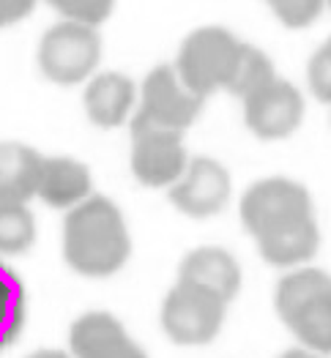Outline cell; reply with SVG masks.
Returning a JSON list of instances; mask_svg holds the SVG:
<instances>
[{
	"label": "cell",
	"instance_id": "cell-13",
	"mask_svg": "<svg viewBox=\"0 0 331 358\" xmlns=\"http://www.w3.org/2000/svg\"><path fill=\"white\" fill-rule=\"evenodd\" d=\"M178 279L213 290L230 303L241 290V266L222 246H197L181 260Z\"/></svg>",
	"mask_w": 331,
	"mask_h": 358
},
{
	"label": "cell",
	"instance_id": "cell-21",
	"mask_svg": "<svg viewBox=\"0 0 331 358\" xmlns=\"http://www.w3.org/2000/svg\"><path fill=\"white\" fill-rule=\"evenodd\" d=\"M307 85L318 101L331 104V38L323 41L307 63Z\"/></svg>",
	"mask_w": 331,
	"mask_h": 358
},
{
	"label": "cell",
	"instance_id": "cell-25",
	"mask_svg": "<svg viewBox=\"0 0 331 358\" xmlns=\"http://www.w3.org/2000/svg\"><path fill=\"white\" fill-rule=\"evenodd\" d=\"M326 6H331V0H326Z\"/></svg>",
	"mask_w": 331,
	"mask_h": 358
},
{
	"label": "cell",
	"instance_id": "cell-2",
	"mask_svg": "<svg viewBox=\"0 0 331 358\" xmlns=\"http://www.w3.org/2000/svg\"><path fill=\"white\" fill-rule=\"evenodd\" d=\"M129 255L132 238L123 213L113 200L90 194L80 206L66 210L63 257L71 271L90 279L113 276L126 266Z\"/></svg>",
	"mask_w": 331,
	"mask_h": 358
},
{
	"label": "cell",
	"instance_id": "cell-12",
	"mask_svg": "<svg viewBox=\"0 0 331 358\" xmlns=\"http://www.w3.org/2000/svg\"><path fill=\"white\" fill-rule=\"evenodd\" d=\"M93 192L90 170L71 156H41L36 197L50 208L71 210Z\"/></svg>",
	"mask_w": 331,
	"mask_h": 358
},
{
	"label": "cell",
	"instance_id": "cell-9",
	"mask_svg": "<svg viewBox=\"0 0 331 358\" xmlns=\"http://www.w3.org/2000/svg\"><path fill=\"white\" fill-rule=\"evenodd\" d=\"M233 194V180L222 162L211 156L189 159L183 176L170 189L167 197L183 216L192 219H211L227 208Z\"/></svg>",
	"mask_w": 331,
	"mask_h": 358
},
{
	"label": "cell",
	"instance_id": "cell-17",
	"mask_svg": "<svg viewBox=\"0 0 331 358\" xmlns=\"http://www.w3.org/2000/svg\"><path fill=\"white\" fill-rule=\"evenodd\" d=\"M25 329V285L17 271L0 263V353L8 350Z\"/></svg>",
	"mask_w": 331,
	"mask_h": 358
},
{
	"label": "cell",
	"instance_id": "cell-15",
	"mask_svg": "<svg viewBox=\"0 0 331 358\" xmlns=\"http://www.w3.org/2000/svg\"><path fill=\"white\" fill-rule=\"evenodd\" d=\"M41 153L22 143H0V206H28L36 197Z\"/></svg>",
	"mask_w": 331,
	"mask_h": 358
},
{
	"label": "cell",
	"instance_id": "cell-22",
	"mask_svg": "<svg viewBox=\"0 0 331 358\" xmlns=\"http://www.w3.org/2000/svg\"><path fill=\"white\" fill-rule=\"evenodd\" d=\"M38 0H0V28H11L33 14Z\"/></svg>",
	"mask_w": 331,
	"mask_h": 358
},
{
	"label": "cell",
	"instance_id": "cell-18",
	"mask_svg": "<svg viewBox=\"0 0 331 358\" xmlns=\"http://www.w3.org/2000/svg\"><path fill=\"white\" fill-rule=\"evenodd\" d=\"M36 243V216L28 206H0V255H25Z\"/></svg>",
	"mask_w": 331,
	"mask_h": 358
},
{
	"label": "cell",
	"instance_id": "cell-5",
	"mask_svg": "<svg viewBox=\"0 0 331 358\" xmlns=\"http://www.w3.org/2000/svg\"><path fill=\"white\" fill-rule=\"evenodd\" d=\"M239 47L241 41L227 28L206 25L192 30L181 41L178 58L173 66L186 88L209 99L211 93L225 90L233 63L239 58Z\"/></svg>",
	"mask_w": 331,
	"mask_h": 358
},
{
	"label": "cell",
	"instance_id": "cell-6",
	"mask_svg": "<svg viewBox=\"0 0 331 358\" xmlns=\"http://www.w3.org/2000/svg\"><path fill=\"white\" fill-rule=\"evenodd\" d=\"M227 315V301L192 282H176L162 303V329L181 348L209 345L219 336Z\"/></svg>",
	"mask_w": 331,
	"mask_h": 358
},
{
	"label": "cell",
	"instance_id": "cell-8",
	"mask_svg": "<svg viewBox=\"0 0 331 358\" xmlns=\"http://www.w3.org/2000/svg\"><path fill=\"white\" fill-rule=\"evenodd\" d=\"M132 129V173L148 189H170L183 176L189 156L183 131L129 123Z\"/></svg>",
	"mask_w": 331,
	"mask_h": 358
},
{
	"label": "cell",
	"instance_id": "cell-16",
	"mask_svg": "<svg viewBox=\"0 0 331 358\" xmlns=\"http://www.w3.org/2000/svg\"><path fill=\"white\" fill-rule=\"evenodd\" d=\"M271 80H276V69H274V63H271L269 55H266L263 50H258V47L241 41L239 58L233 63V71H230V80H227L225 90H227L230 96H236V99L244 101V99H249L252 93L266 88Z\"/></svg>",
	"mask_w": 331,
	"mask_h": 358
},
{
	"label": "cell",
	"instance_id": "cell-19",
	"mask_svg": "<svg viewBox=\"0 0 331 358\" xmlns=\"http://www.w3.org/2000/svg\"><path fill=\"white\" fill-rule=\"evenodd\" d=\"M44 3L52 11H58L63 20L93 25V28L107 22L115 11V0H44Z\"/></svg>",
	"mask_w": 331,
	"mask_h": 358
},
{
	"label": "cell",
	"instance_id": "cell-10",
	"mask_svg": "<svg viewBox=\"0 0 331 358\" xmlns=\"http://www.w3.org/2000/svg\"><path fill=\"white\" fill-rule=\"evenodd\" d=\"M304 96L288 80H271L266 88L244 99V120L260 140H285L304 120Z\"/></svg>",
	"mask_w": 331,
	"mask_h": 358
},
{
	"label": "cell",
	"instance_id": "cell-14",
	"mask_svg": "<svg viewBox=\"0 0 331 358\" xmlns=\"http://www.w3.org/2000/svg\"><path fill=\"white\" fill-rule=\"evenodd\" d=\"M83 101H85L88 118L99 129H115L132 115V107L137 101V88L120 71H101L88 80Z\"/></svg>",
	"mask_w": 331,
	"mask_h": 358
},
{
	"label": "cell",
	"instance_id": "cell-1",
	"mask_svg": "<svg viewBox=\"0 0 331 358\" xmlns=\"http://www.w3.org/2000/svg\"><path fill=\"white\" fill-rule=\"evenodd\" d=\"M241 222L260 257L276 268L307 266L321 246L315 206L299 180L279 176L255 180L241 197Z\"/></svg>",
	"mask_w": 331,
	"mask_h": 358
},
{
	"label": "cell",
	"instance_id": "cell-23",
	"mask_svg": "<svg viewBox=\"0 0 331 358\" xmlns=\"http://www.w3.org/2000/svg\"><path fill=\"white\" fill-rule=\"evenodd\" d=\"M279 358H326L323 353H315V350H307V348H293V350H285Z\"/></svg>",
	"mask_w": 331,
	"mask_h": 358
},
{
	"label": "cell",
	"instance_id": "cell-3",
	"mask_svg": "<svg viewBox=\"0 0 331 358\" xmlns=\"http://www.w3.org/2000/svg\"><path fill=\"white\" fill-rule=\"evenodd\" d=\"M274 309L301 348L331 356V276L321 268H290L274 290Z\"/></svg>",
	"mask_w": 331,
	"mask_h": 358
},
{
	"label": "cell",
	"instance_id": "cell-7",
	"mask_svg": "<svg viewBox=\"0 0 331 358\" xmlns=\"http://www.w3.org/2000/svg\"><path fill=\"white\" fill-rule=\"evenodd\" d=\"M203 96L192 93L181 83L176 66H156L148 71L140 88V110L132 115V123H146L159 129L183 131L203 113Z\"/></svg>",
	"mask_w": 331,
	"mask_h": 358
},
{
	"label": "cell",
	"instance_id": "cell-24",
	"mask_svg": "<svg viewBox=\"0 0 331 358\" xmlns=\"http://www.w3.org/2000/svg\"><path fill=\"white\" fill-rule=\"evenodd\" d=\"M28 358H71V353H63V350H36Z\"/></svg>",
	"mask_w": 331,
	"mask_h": 358
},
{
	"label": "cell",
	"instance_id": "cell-4",
	"mask_svg": "<svg viewBox=\"0 0 331 358\" xmlns=\"http://www.w3.org/2000/svg\"><path fill=\"white\" fill-rule=\"evenodd\" d=\"M101 60V36L93 25L60 20L38 41V71L55 85H80L96 74Z\"/></svg>",
	"mask_w": 331,
	"mask_h": 358
},
{
	"label": "cell",
	"instance_id": "cell-20",
	"mask_svg": "<svg viewBox=\"0 0 331 358\" xmlns=\"http://www.w3.org/2000/svg\"><path fill=\"white\" fill-rule=\"evenodd\" d=\"M274 17L290 30L309 28L326 8V0H263Z\"/></svg>",
	"mask_w": 331,
	"mask_h": 358
},
{
	"label": "cell",
	"instance_id": "cell-11",
	"mask_svg": "<svg viewBox=\"0 0 331 358\" xmlns=\"http://www.w3.org/2000/svg\"><path fill=\"white\" fill-rule=\"evenodd\" d=\"M69 350L71 358H148L110 312H88L77 317L69 331Z\"/></svg>",
	"mask_w": 331,
	"mask_h": 358
}]
</instances>
